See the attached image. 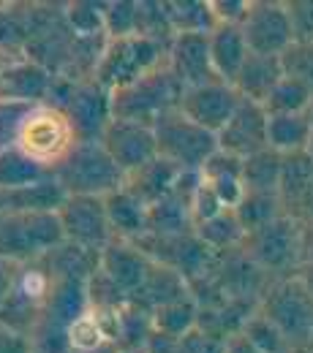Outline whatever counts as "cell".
<instances>
[{
  "mask_svg": "<svg viewBox=\"0 0 313 353\" xmlns=\"http://www.w3.org/2000/svg\"><path fill=\"white\" fill-rule=\"evenodd\" d=\"M229 340L218 337L202 326L191 329L185 337H180V353H226Z\"/></svg>",
  "mask_w": 313,
  "mask_h": 353,
  "instance_id": "b9f144b4",
  "label": "cell"
},
{
  "mask_svg": "<svg viewBox=\"0 0 313 353\" xmlns=\"http://www.w3.org/2000/svg\"><path fill=\"white\" fill-rule=\"evenodd\" d=\"M308 120H311V125H313V103H311V109H308Z\"/></svg>",
  "mask_w": 313,
  "mask_h": 353,
  "instance_id": "816d5d0a",
  "label": "cell"
},
{
  "mask_svg": "<svg viewBox=\"0 0 313 353\" xmlns=\"http://www.w3.org/2000/svg\"><path fill=\"white\" fill-rule=\"evenodd\" d=\"M311 136L308 114H267V147L278 155L305 152Z\"/></svg>",
  "mask_w": 313,
  "mask_h": 353,
  "instance_id": "4316f807",
  "label": "cell"
},
{
  "mask_svg": "<svg viewBox=\"0 0 313 353\" xmlns=\"http://www.w3.org/2000/svg\"><path fill=\"white\" fill-rule=\"evenodd\" d=\"M180 172L175 163L164 161V158H153L150 163H144L142 169H136L131 174H126V188L134 193L142 204H155L161 199H167L180 179Z\"/></svg>",
  "mask_w": 313,
  "mask_h": 353,
  "instance_id": "484cf974",
  "label": "cell"
},
{
  "mask_svg": "<svg viewBox=\"0 0 313 353\" xmlns=\"http://www.w3.org/2000/svg\"><path fill=\"white\" fill-rule=\"evenodd\" d=\"M104 14H106V0L95 3V0H74L63 6V22L66 28L82 39V41H101L106 39L104 30Z\"/></svg>",
  "mask_w": 313,
  "mask_h": 353,
  "instance_id": "4dcf8cb0",
  "label": "cell"
},
{
  "mask_svg": "<svg viewBox=\"0 0 313 353\" xmlns=\"http://www.w3.org/2000/svg\"><path fill=\"white\" fill-rule=\"evenodd\" d=\"M167 68L175 74L182 90L216 82V71L210 63V39L202 33H180L167 44Z\"/></svg>",
  "mask_w": 313,
  "mask_h": 353,
  "instance_id": "e0dca14e",
  "label": "cell"
},
{
  "mask_svg": "<svg viewBox=\"0 0 313 353\" xmlns=\"http://www.w3.org/2000/svg\"><path fill=\"white\" fill-rule=\"evenodd\" d=\"M199 185V174L182 172L175 190L147 207V234L144 236H182L193 231L191 199Z\"/></svg>",
  "mask_w": 313,
  "mask_h": 353,
  "instance_id": "ac0fdd59",
  "label": "cell"
},
{
  "mask_svg": "<svg viewBox=\"0 0 313 353\" xmlns=\"http://www.w3.org/2000/svg\"><path fill=\"white\" fill-rule=\"evenodd\" d=\"M49 294H52V272L46 264V256L39 261L17 266L0 299V326L30 340L41 321Z\"/></svg>",
  "mask_w": 313,
  "mask_h": 353,
  "instance_id": "277c9868",
  "label": "cell"
},
{
  "mask_svg": "<svg viewBox=\"0 0 313 353\" xmlns=\"http://www.w3.org/2000/svg\"><path fill=\"white\" fill-rule=\"evenodd\" d=\"M292 353H313V345H308V348H294Z\"/></svg>",
  "mask_w": 313,
  "mask_h": 353,
  "instance_id": "f907efd6",
  "label": "cell"
},
{
  "mask_svg": "<svg viewBox=\"0 0 313 353\" xmlns=\"http://www.w3.org/2000/svg\"><path fill=\"white\" fill-rule=\"evenodd\" d=\"M240 334H243L259 353H292L289 343L283 340V334L269 323L265 315H259V312H254V315L243 323Z\"/></svg>",
  "mask_w": 313,
  "mask_h": 353,
  "instance_id": "8d00e7d4",
  "label": "cell"
},
{
  "mask_svg": "<svg viewBox=\"0 0 313 353\" xmlns=\"http://www.w3.org/2000/svg\"><path fill=\"white\" fill-rule=\"evenodd\" d=\"M142 353H180V340L169 337V334H161V332H150Z\"/></svg>",
  "mask_w": 313,
  "mask_h": 353,
  "instance_id": "f6af8a7d",
  "label": "cell"
},
{
  "mask_svg": "<svg viewBox=\"0 0 313 353\" xmlns=\"http://www.w3.org/2000/svg\"><path fill=\"white\" fill-rule=\"evenodd\" d=\"M256 312L283 334L292 351L313 345V294L297 274L275 280L259 296Z\"/></svg>",
  "mask_w": 313,
  "mask_h": 353,
  "instance_id": "5b68a950",
  "label": "cell"
},
{
  "mask_svg": "<svg viewBox=\"0 0 313 353\" xmlns=\"http://www.w3.org/2000/svg\"><path fill=\"white\" fill-rule=\"evenodd\" d=\"M283 79V65L281 57H269V54H248V60L243 63L237 79L231 88L240 92V98L254 101V103H265L269 90Z\"/></svg>",
  "mask_w": 313,
  "mask_h": 353,
  "instance_id": "d4e9b609",
  "label": "cell"
},
{
  "mask_svg": "<svg viewBox=\"0 0 313 353\" xmlns=\"http://www.w3.org/2000/svg\"><path fill=\"white\" fill-rule=\"evenodd\" d=\"M63 228L57 212L33 215H0V261L3 264H30L60 248Z\"/></svg>",
  "mask_w": 313,
  "mask_h": 353,
  "instance_id": "8992f818",
  "label": "cell"
},
{
  "mask_svg": "<svg viewBox=\"0 0 313 353\" xmlns=\"http://www.w3.org/2000/svg\"><path fill=\"white\" fill-rule=\"evenodd\" d=\"M46 103L68 117L79 141H98L112 120V95L93 77H55Z\"/></svg>",
  "mask_w": 313,
  "mask_h": 353,
  "instance_id": "7a4b0ae2",
  "label": "cell"
},
{
  "mask_svg": "<svg viewBox=\"0 0 313 353\" xmlns=\"http://www.w3.org/2000/svg\"><path fill=\"white\" fill-rule=\"evenodd\" d=\"M77 144H79V139L71 128L68 117L46 101L30 106L22 114V123L14 136V147L22 150L36 163H41L44 169H49L52 174Z\"/></svg>",
  "mask_w": 313,
  "mask_h": 353,
  "instance_id": "3957f363",
  "label": "cell"
},
{
  "mask_svg": "<svg viewBox=\"0 0 313 353\" xmlns=\"http://www.w3.org/2000/svg\"><path fill=\"white\" fill-rule=\"evenodd\" d=\"M180 98H182V85L167 65H161L158 71L147 74L131 88L112 92V117L153 125L167 112L178 109Z\"/></svg>",
  "mask_w": 313,
  "mask_h": 353,
  "instance_id": "9c48e42d",
  "label": "cell"
},
{
  "mask_svg": "<svg viewBox=\"0 0 313 353\" xmlns=\"http://www.w3.org/2000/svg\"><path fill=\"white\" fill-rule=\"evenodd\" d=\"M161 65H167V44L155 39H144V36L106 39L98 52L93 79L112 95L117 90L131 88L134 82L158 71Z\"/></svg>",
  "mask_w": 313,
  "mask_h": 353,
  "instance_id": "6da1fadb",
  "label": "cell"
},
{
  "mask_svg": "<svg viewBox=\"0 0 313 353\" xmlns=\"http://www.w3.org/2000/svg\"><path fill=\"white\" fill-rule=\"evenodd\" d=\"M49 176L55 174L41 163H36L33 158H28L14 144L0 147V188H25V185H36Z\"/></svg>",
  "mask_w": 313,
  "mask_h": 353,
  "instance_id": "1f68e13d",
  "label": "cell"
},
{
  "mask_svg": "<svg viewBox=\"0 0 313 353\" xmlns=\"http://www.w3.org/2000/svg\"><path fill=\"white\" fill-rule=\"evenodd\" d=\"M305 155L311 158V163H313V136H311V141H308V147H305Z\"/></svg>",
  "mask_w": 313,
  "mask_h": 353,
  "instance_id": "681fc988",
  "label": "cell"
},
{
  "mask_svg": "<svg viewBox=\"0 0 313 353\" xmlns=\"http://www.w3.org/2000/svg\"><path fill=\"white\" fill-rule=\"evenodd\" d=\"M292 33L297 44H313V0H286Z\"/></svg>",
  "mask_w": 313,
  "mask_h": 353,
  "instance_id": "ab89813d",
  "label": "cell"
},
{
  "mask_svg": "<svg viewBox=\"0 0 313 353\" xmlns=\"http://www.w3.org/2000/svg\"><path fill=\"white\" fill-rule=\"evenodd\" d=\"M55 179L66 196H95L104 199L126 185V174L106 155L101 141H79L66 161L55 169Z\"/></svg>",
  "mask_w": 313,
  "mask_h": 353,
  "instance_id": "52a82bcc",
  "label": "cell"
},
{
  "mask_svg": "<svg viewBox=\"0 0 313 353\" xmlns=\"http://www.w3.org/2000/svg\"><path fill=\"white\" fill-rule=\"evenodd\" d=\"M281 163L283 155L262 150L251 158L243 161V179H245V190H256V193H278V182H281Z\"/></svg>",
  "mask_w": 313,
  "mask_h": 353,
  "instance_id": "d590c367",
  "label": "cell"
},
{
  "mask_svg": "<svg viewBox=\"0 0 313 353\" xmlns=\"http://www.w3.org/2000/svg\"><path fill=\"white\" fill-rule=\"evenodd\" d=\"M98 141L123 174H131L136 169H142L144 163H150L153 158H158L155 133H153V125H147V123L112 117Z\"/></svg>",
  "mask_w": 313,
  "mask_h": 353,
  "instance_id": "5bb4252c",
  "label": "cell"
},
{
  "mask_svg": "<svg viewBox=\"0 0 313 353\" xmlns=\"http://www.w3.org/2000/svg\"><path fill=\"white\" fill-rule=\"evenodd\" d=\"M226 353H259L243 334H234V337H229V348Z\"/></svg>",
  "mask_w": 313,
  "mask_h": 353,
  "instance_id": "bcb514c9",
  "label": "cell"
},
{
  "mask_svg": "<svg viewBox=\"0 0 313 353\" xmlns=\"http://www.w3.org/2000/svg\"><path fill=\"white\" fill-rule=\"evenodd\" d=\"M240 101L243 98H240L237 90L221 82V79H216V82H207V85H199V88L182 90L178 112L185 114L191 123H196L199 128L218 136L224 131L226 123L231 120V114L237 112Z\"/></svg>",
  "mask_w": 313,
  "mask_h": 353,
  "instance_id": "9a60e30c",
  "label": "cell"
},
{
  "mask_svg": "<svg viewBox=\"0 0 313 353\" xmlns=\"http://www.w3.org/2000/svg\"><path fill=\"white\" fill-rule=\"evenodd\" d=\"M226 212V207L218 201V196L202 182V176H199V185H196V190H193V199H191V218H193V228L199 225V223H207L213 221L216 215H221Z\"/></svg>",
  "mask_w": 313,
  "mask_h": 353,
  "instance_id": "60d3db41",
  "label": "cell"
},
{
  "mask_svg": "<svg viewBox=\"0 0 313 353\" xmlns=\"http://www.w3.org/2000/svg\"><path fill=\"white\" fill-rule=\"evenodd\" d=\"M185 296H193L191 283L169 266L153 264L144 283L139 285V291L129 299V305L144 310V312H155V310L167 307L178 299H185Z\"/></svg>",
  "mask_w": 313,
  "mask_h": 353,
  "instance_id": "44dd1931",
  "label": "cell"
},
{
  "mask_svg": "<svg viewBox=\"0 0 313 353\" xmlns=\"http://www.w3.org/2000/svg\"><path fill=\"white\" fill-rule=\"evenodd\" d=\"M104 30L106 39L136 36V0H106Z\"/></svg>",
  "mask_w": 313,
  "mask_h": 353,
  "instance_id": "74e56055",
  "label": "cell"
},
{
  "mask_svg": "<svg viewBox=\"0 0 313 353\" xmlns=\"http://www.w3.org/2000/svg\"><path fill=\"white\" fill-rule=\"evenodd\" d=\"M202 182L218 196L226 210H234L245 196V179H243V161L218 150L205 166H202Z\"/></svg>",
  "mask_w": 313,
  "mask_h": 353,
  "instance_id": "cb8c5ba5",
  "label": "cell"
},
{
  "mask_svg": "<svg viewBox=\"0 0 313 353\" xmlns=\"http://www.w3.org/2000/svg\"><path fill=\"white\" fill-rule=\"evenodd\" d=\"M207 39H210V63L216 77L226 85H234L243 63L251 54L240 25H216V30Z\"/></svg>",
  "mask_w": 313,
  "mask_h": 353,
  "instance_id": "603a6c76",
  "label": "cell"
},
{
  "mask_svg": "<svg viewBox=\"0 0 313 353\" xmlns=\"http://www.w3.org/2000/svg\"><path fill=\"white\" fill-rule=\"evenodd\" d=\"M283 77H292L313 90V44H294L281 54Z\"/></svg>",
  "mask_w": 313,
  "mask_h": 353,
  "instance_id": "f35d334b",
  "label": "cell"
},
{
  "mask_svg": "<svg viewBox=\"0 0 313 353\" xmlns=\"http://www.w3.org/2000/svg\"><path fill=\"white\" fill-rule=\"evenodd\" d=\"M218 150H224L240 161H245L262 150H269L265 106L243 98L237 112L231 114V120L224 125V131L218 133Z\"/></svg>",
  "mask_w": 313,
  "mask_h": 353,
  "instance_id": "2e32d148",
  "label": "cell"
},
{
  "mask_svg": "<svg viewBox=\"0 0 313 353\" xmlns=\"http://www.w3.org/2000/svg\"><path fill=\"white\" fill-rule=\"evenodd\" d=\"M57 221L63 228V239L90 253H101L115 239L106 221L104 199L95 196H66L57 210Z\"/></svg>",
  "mask_w": 313,
  "mask_h": 353,
  "instance_id": "7c38bea8",
  "label": "cell"
},
{
  "mask_svg": "<svg viewBox=\"0 0 313 353\" xmlns=\"http://www.w3.org/2000/svg\"><path fill=\"white\" fill-rule=\"evenodd\" d=\"M153 133H155L158 158L175 163L180 172L188 174H199L202 166L218 152V136L199 128L185 114H180L178 109L158 117L153 123Z\"/></svg>",
  "mask_w": 313,
  "mask_h": 353,
  "instance_id": "ba28073f",
  "label": "cell"
},
{
  "mask_svg": "<svg viewBox=\"0 0 313 353\" xmlns=\"http://www.w3.org/2000/svg\"><path fill=\"white\" fill-rule=\"evenodd\" d=\"M193 234H196L199 242H202L207 250H213L216 256L240 250L243 242H245V228L240 225L234 210H226L221 215H216L213 221L199 223V225L193 228Z\"/></svg>",
  "mask_w": 313,
  "mask_h": 353,
  "instance_id": "f1b7e54d",
  "label": "cell"
},
{
  "mask_svg": "<svg viewBox=\"0 0 313 353\" xmlns=\"http://www.w3.org/2000/svg\"><path fill=\"white\" fill-rule=\"evenodd\" d=\"M294 274H297V277L305 283V288H308V291L313 294V259L308 261V264L300 266V272H294Z\"/></svg>",
  "mask_w": 313,
  "mask_h": 353,
  "instance_id": "7dc6e473",
  "label": "cell"
},
{
  "mask_svg": "<svg viewBox=\"0 0 313 353\" xmlns=\"http://www.w3.org/2000/svg\"><path fill=\"white\" fill-rule=\"evenodd\" d=\"M234 215L240 225L245 228V236L259 231L262 225L272 223L275 218L286 215L283 212V201L278 193H256V190H245L243 201L234 207Z\"/></svg>",
  "mask_w": 313,
  "mask_h": 353,
  "instance_id": "d6a6232c",
  "label": "cell"
},
{
  "mask_svg": "<svg viewBox=\"0 0 313 353\" xmlns=\"http://www.w3.org/2000/svg\"><path fill=\"white\" fill-rule=\"evenodd\" d=\"M150 321H153V332H161V334H169V337L180 340L191 329L199 326V302H196V296L178 299L167 307L150 312Z\"/></svg>",
  "mask_w": 313,
  "mask_h": 353,
  "instance_id": "836d02e7",
  "label": "cell"
},
{
  "mask_svg": "<svg viewBox=\"0 0 313 353\" xmlns=\"http://www.w3.org/2000/svg\"><path fill=\"white\" fill-rule=\"evenodd\" d=\"M150 266H153V261L147 259V253L136 242H129V239H112L98 253V272L129 299L144 283Z\"/></svg>",
  "mask_w": 313,
  "mask_h": 353,
  "instance_id": "d6986e66",
  "label": "cell"
},
{
  "mask_svg": "<svg viewBox=\"0 0 313 353\" xmlns=\"http://www.w3.org/2000/svg\"><path fill=\"white\" fill-rule=\"evenodd\" d=\"M240 30L254 54L281 57L294 44V33H292V22L283 0H251V8Z\"/></svg>",
  "mask_w": 313,
  "mask_h": 353,
  "instance_id": "4fadbf2b",
  "label": "cell"
},
{
  "mask_svg": "<svg viewBox=\"0 0 313 353\" xmlns=\"http://www.w3.org/2000/svg\"><path fill=\"white\" fill-rule=\"evenodd\" d=\"M311 182H313V163L305 152L283 155L278 196H281V201H283V212H286V215L297 207V201H300L303 193L311 188Z\"/></svg>",
  "mask_w": 313,
  "mask_h": 353,
  "instance_id": "f546056e",
  "label": "cell"
},
{
  "mask_svg": "<svg viewBox=\"0 0 313 353\" xmlns=\"http://www.w3.org/2000/svg\"><path fill=\"white\" fill-rule=\"evenodd\" d=\"M104 210L115 239L136 242L147 234V204H142L126 185L104 196Z\"/></svg>",
  "mask_w": 313,
  "mask_h": 353,
  "instance_id": "7402d4cb",
  "label": "cell"
},
{
  "mask_svg": "<svg viewBox=\"0 0 313 353\" xmlns=\"http://www.w3.org/2000/svg\"><path fill=\"white\" fill-rule=\"evenodd\" d=\"M115 353H139V351H126V348H120V351H115Z\"/></svg>",
  "mask_w": 313,
  "mask_h": 353,
  "instance_id": "f5cc1de1",
  "label": "cell"
},
{
  "mask_svg": "<svg viewBox=\"0 0 313 353\" xmlns=\"http://www.w3.org/2000/svg\"><path fill=\"white\" fill-rule=\"evenodd\" d=\"M164 8H167L172 36H180V33L210 36L216 30V17L210 8V0H164Z\"/></svg>",
  "mask_w": 313,
  "mask_h": 353,
  "instance_id": "83f0119b",
  "label": "cell"
},
{
  "mask_svg": "<svg viewBox=\"0 0 313 353\" xmlns=\"http://www.w3.org/2000/svg\"><path fill=\"white\" fill-rule=\"evenodd\" d=\"M210 8L216 17V25H243L251 8V0H210Z\"/></svg>",
  "mask_w": 313,
  "mask_h": 353,
  "instance_id": "7bdbcfd3",
  "label": "cell"
},
{
  "mask_svg": "<svg viewBox=\"0 0 313 353\" xmlns=\"http://www.w3.org/2000/svg\"><path fill=\"white\" fill-rule=\"evenodd\" d=\"M0 353H36L33 343L22 334H14L0 326Z\"/></svg>",
  "mask_w": 313,
  "mask_h": 353,
  "instance_id": "ee69618b",
  "label": "cell"
},
{
  "mask_svg": "<svg viewBox=\"0 0 313 353\" xmlns=\"http://www.w3.org/2000/svg\"><path fill=\"white\" fill-rule=\"evenodd\" d=\"M55 74L22 46H0V103H44Z\"/></svg>",
  "mask_w": 313,
  "mask_h": 353,
  "instance_id": "8fae6325",
  "label": "cell"
},
{
  "mask_svg": "<svg viewBox=\"0 0 313 353\" xmlns=\"http://www.w3.org/2000/svg\"><path fill=\"white\" fill-rule=\"evenodd\" d=\"M63 201H66V190L55 176L25 188H0V215L57 212Z\"/></svg>",
  "mask_w": 313,
  "mask_h": 353,
  "instance_id": "ffe728a7",
  "label": "cell"
},
{
  "mask_svg": "<svg viewBox=\"0 0 313 353\" xmlns=\"http://www.w3.org/2000/svg\"><path fill=\"white\" fill-rule=\"evenodd\" d=\"M305 250L303 223L292 215H281L259 231L248 234L243 242V253L262 272H286L294 269Z\"/></svg>",
  "mask_w": 313,
  "mask_h": 353,
  "instance_id": "30bf717a",
  "label": "cell"
},
{
  "mask_svg": "<svg viewBox=\"0 0 313 353\" xmlns=\"http://www.w3.org/2000/svg\"><path fill=\"white\" fill-rule=\"evenodd\" d=\"M11 274H14V272H8V264L0 261V299H3V294H6V288H8V283H11Z\"/></svg>",
  "mask_w": 313,
  "mask_h": 353,
  "instance_id": "c3c4849f",
  "label": "cell"
},
{
  "mask_svg": "<svg viewBox=\"0 0 313 353\" xmlns=\"http://www.w3.org/2000/svg\"><path fill=\"white\" fill-rule=\"evenodd\" d=\"M313 103V90L305 88L303 82L283 77L275 88L269 90V95L265 98V112L267 114H308Z\"/></svg>",
  "mask_w": 313,
  "mask_h": 353,
  "instance_id": "e575fe53",
  "label": "cell"
}]
</instances>
